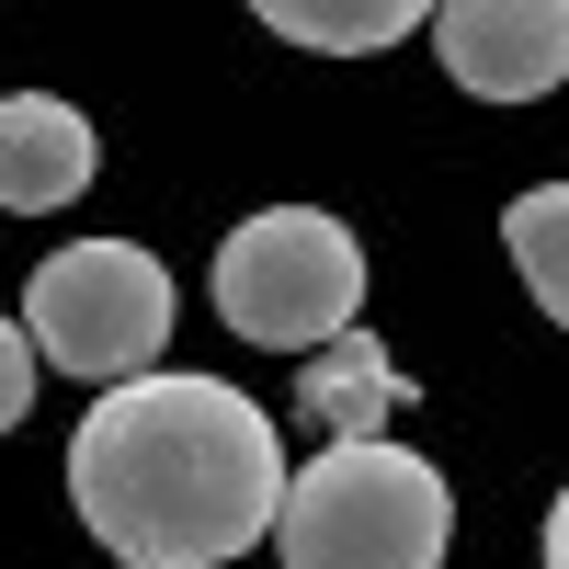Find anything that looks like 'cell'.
<instances>
[{
    "mask_svg": "<svg viewBox=\"0 0 569 569\" xmlns=\"http://www.w3.org/2000/svg\"><path fill=\"white\" fill-rule=\"evenodd\" d=\"M91 171H103V137H91L80 103H58V91H12V103H0V206L12 217L80 206Z\"/></svg>",
    "mask_w": 569,
    "mask_h": 569,
    "instance_id": "cell-6",
    "label": "cell"
},
{
    "mask_svg": "<svg viewBox=\"0 0 569 569\" xmlns=\"http://www.w3.org/2000/svg\"><path fill=\"white\" fill-rule=\"evenodd\" d=\"M69 501H80L91 547L126 569H217L273 536V501H284L273 410L240 399L228 376L149 365L80 410Z\"/></svg>",
    "mask_w": 569,
    "mask_h": 569,
    "instance_id": "cell-1",
    "label": "cell"
},
{
    "mask_svg": "<svg viewBox=\"0 0 569 569\" xmlns=\"http://www.w3.org/2000/svg\"><path fill=\"white\" fill-rule=\"evenodd\" d=\"M34 410V342H23V319H0V433Z\"/></svg>",
    "mask_w": 569,
    "mask_h": 569,
    "instance_id": "cell-10",
    "label": "cell"
},
{
    "mask_svg": "<svg viewBox=\"0 0 569 569\" xmlns=\"http://www.w3.org/2000/svg\"><path fill=\"white\" fill-rule=\"evenodd\" d=\"M445 547H456V490L410 445H330L284 467L273 501L284 569H445Z\"/></svg>",
    "mask_w": 569,
    "mask_h": 569,
    "instance_id": "cell-2",
    "label": "cell"
},
{
    "mask_svg": "<svg viewBox=\"0 0 569 569\" xmlns=\"http://www.w3.org/2000/svg\"><path fill=\"white\" fill-rule=\"evenodd\" d=\"M217 319L262 353H319L365 319V240L319 206H262L217 240Z\"/></svg>",
    "mask_w": 569,
    "mask_h": 569,
    "instance_id": "cell-3",
    "label": "cell"
},
{
    "mask_svg": "<svg viewBox=\"0 0 569 569\" xmlns=\"http://www.w3.org/2000/svg\"><path fill=\"white\" fill-rule=\"evenodd\" d=\"M501 240H512V273L536 284V308L569 330V182H536V194H512Z\"/></svg>",
    "mask_w": 569,
    "mask_h": 569,
    "instance_id": "cell-8",
    "label": "cell"
},
{
    "mask_svg": "<svg viewBox=\"0 0 569 569\" xmlns=\"http://www.w3.org/2000/svg\"><path fill=\"white\" fill-rule=\"evenodd\" d=\"M433 58L479 103H536V91L569 80V0H445Z\"/></svg>",
    "mask_w": 569,
    "mask_h": 569,
    "instance_id": "cell-5",
    "label": "cell"
},
{
    "mask_svg": "<svg viewBox=\"0 0 569 569\" xmlns=\"http://www.w3.org/2000/svg\"><path fill=\"white\" fill-rule=\"evenodd\" d=\"M262 23L284 46H319V58H376V46H399L421 12H410V0H376V12H308V0H273Z\"/></svg>",
    "mask_w": 569,
    "mask_h": 569,
    "instance_id": "cell-9",
    "label": "cell"
},
{
    "mask_svg": "<svg viewBox=\"0 0 569 569\" xmlns=\"http://www.w3.org/2000/svg\"><path fill=\"white\" fill-rule=\"evenodd\" d=\"M23 342H34V365L91 376V388L149 376L160 342H171V273H160V251L149 240H69V251H46L34 284H23Z\"/></svg>",
    "mask_w": 569,
    "mask_h": 569,
    "instance_id": "cell-4",
    "label": "cell"
},
{
    "mask_svg": "<svg viewBox=\"0 0 569 569\" xmlns=\"http://www.w3.org/2000/svg\"><path fill=\"white\" fill-rule=\"evenodd\" d=\"M547 569H569V490L547 501Z\"/></svg>",
    "mask_w": 569,
    "mask_h": 569,
    "instance_id": "cell-11",
    "label": "cell"
},
{
    "mask_svg": "<svg viewBox=\"0 0 569 569\" xmlns=\"http://www.w3.org/2000/svg\"><path fill=\"white\" fill-rule=\"evenodd\" d=\"M297 410L330 445H388V421L410 410V365L376 342V330H342V342H319L297 365Z\"/></svg>",
    "mask_w": 569,
    "mask_h": 569,
    "instance_id": "cell-7",
    "label": "cell"
}]
</instances>
